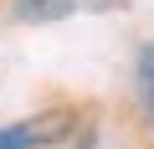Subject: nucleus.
<instances>
[{"mask_svg": "<svg viewBox=\"0 0 154 149\" xmlns=\"http://www.w3.org/2000/svg\"><path fill=\"white\" fill-rule=\"evenodd\" d=\"M139 98H144V113L154 123V46H144V57H139Z\"/></svg>", "mask_w": 154, "mask_h": 149, "instance_id": "3", "label": "nucleus"}, {"mask_svg": "<svg viewBox=\"0 0 154 149\" xmlns=\"http://www.w3.org/2000/svg\"><path fill=\"white\" fill-rule=\"evenodd\" d=\"M128 0H21L16 16L26 26H46V21H67V16H88V11H123Z\"/></svg>", "mask_w": 154, "mask_h": 149, "instance_id": "1", "label": "nucleus"}, {"mask_svg": "<svg viewBox=\"0 0 154 149\" xmlns=\"http://www.w3.org/2000/svg\"><path fill=\"white\" fill-rule=\"evenodd\" d=\"M62 134H67V118L46 113V118H26V123L0 129V149H41V144H57Z\"/></svg>", "mask_w": 154, "mask_h": 149, "instance_id": "2", "label": "nucleus"}]
</instances>
